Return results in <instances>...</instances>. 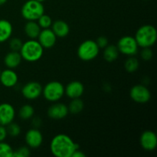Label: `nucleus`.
<instances>
[{"label": "nucleus", "mask_w": 157, "mask_h": 157, "mask_svg": "<svg viewBox=\"0 0 157 157\" xmlns=\"http://www.w3.org/2000/svg\"><path fill=\"white\" fill-rule=\"evenodd\" d=\"M78 149H79V145L64 133L54 136L50 143L51 153L56 157H71Z\"/></svg>", "instance_id": "obj_1"}, {"label": "nucleus", "mask_w": 157, "mask_h": 157, "mask_svg": "<svg viewBox=\"0 0 157 157\" xmlns=\"http://www.w3.org/2000/svg\"><path fill=\"white\" fill-rule=\"evenodd\" d=\"M22 59L29 62H35L41 58L44 54V48L38 41L30 39L22 44L19 51Z\"/></svg>", "instance_id": "obj_2"}, {"label": "nucleus", "mask_w": 157, "mask_h": 157, "mask_svg": "<svg viewBox=\"0 0 157 157\" xmlns=\"http://www.w3.org/2000/svg\"><path fill=\"white\" fill-rule=\"evenodd\" d=\"M134 38L139 47L142 48L152 47L157 39L156 28L151 25H144L137 29Z\"/></svg>", "instance_id": "obj_3"}, {"label": "nucleus", "mask_w": 157, "mask_h": 157, "mask_svg": "<svg viewBox=\"0 0 157 157\" xmlns=\"http://www.w3.org/2000/svg\"><path fill=\"white\" fill-rule=\"evenodd\" d=\"M44 12L42 2L37 0H28L23 4L21 9V15L27 21H37Z\"/></svg>", "instance_id": "obj_4"}, {"label": "nucleus", "mask_w": 157, "mask_h": 157, "mask_svg": "<svg viewBox=\"0 0 157 157\" xmlns=\"http://www.w3.org/2000/svg\"><path fill=\"white\" fill-rule=\"evenodd\" d=\"M42 94L48 101L57 102L64 95V87L59 81H50L42 88Z\"/></svg>", "instance_id": "obj_5"}, {"label": "nucleus", "mask_w": 157, "mask_h": 157, "mask_svg": "<svg viewBox=\"0 0 157 157\" xmlns=\"http://www.w3.org/2000/svg\"><path fill=\"white\" fill-rule=\"evenodd\" d=\"M100 48L94 40L83 41L78 48V56L81 61H90L95 59L99 55Z\"/></svg>", "instance_id": "obj_6"}, {"label": "nucleus", "mask_w": 157, "mask_h": 157, "mask_svg": "<svg viewBox=\"0 0 157 157\" xmlns=\"http://www.w3.org/2000/svg\"><path fill=\"white\" fill-rule=\"evenodd\" d=\"M117 47L120 53L127 56H134L137 54L139 46L134 37L126 35L120 38Z\"/></svg>", "instance_id": "obj_7"}, {"label": "nucleus", "mask_w": 157, "mask_h": 157, "mask_svg": "<svg viewBox=\"0 0 157 157\" xmlns=\"http://www.w3.org/2000/svg\"><path fill=\"white\" fill-rule=\"evenodd\" d=\"M130 97L137 104H146L151 98V93L145 85L136 84L130 89Z\"/></svg>", "instance_id": "obj_8"}, {"label": "nucleus", "mask_w": 157, "mask_h": 157, "mask_svg": "<svg viewBox=\"0 0 157 157\" xmlns=\"http://www.w3.org/2000/svg\"><path fill=\"white\" fill-rule=\"evenodd\" d=\"M42 86L37 81H30L21 88V94L28 100H35L42 94Z\"/></svg>", "instance_id": "obj_9"}, {"label": "nucleus", "mask_w": 157, "mask_h": 157, "mask_svg": "<svg viewBox=\"0 0 157 157\" xmlns=\"http://www.w3.org/2000/svg\"><path fill=\"white\" fill-rule=\"evenodd\" d=\"M140 143L144 150L153 151L157 147V136L152 130H145L143 132L140 138Z\"/></svg>", "instance_id": "obj_10"}, {"label": "nucleus", "mask_w": 157, "mask_h": 157, "mask_svg": "<svg viewBox=\"0 0 157 157\" xmlns=\"http://www.w3.org/2000/svg\"><path fill=\"white\" fill-rule=\"evenodd\" d=\"M25 140L28 147L32 149H37L42 144L43 136L39 130L34 127L26 132Z\"/></svg>", "instance_id": "obj_11"}, {"label": "nucleus", "mask_w": 157, "mask_h": 157, "mask_svg": "<svg viewBox=\"0 0 157 157\" xmlns=\"http://www.w3.org/2000/svg\"><path fill=\"white\" fill-rule=\"evenodd\" d=\"M15 117V110L13 106L9 103L0 104V125L6 127L13 122Z\"/></svg>", "instance_id": "obj_12"}, {"label": "nucleus", "mask_w": 157, "mask_h": 157, "mask_svg": "<svg viewBox=\"0 0 157 157\" xmlns=\"http://www.w3.org/2000/svg\"><path fill=\"white\" fill-rule=\"evenodd\" d=\"M38 42L44 48H52L55 46L57 41V36L51 29H44L41 30L38 36Z\"/></svg>", "instance_id": "obj_13"}, {"label": "nucleus", "mask_w": 157, "mask_h": 157, "mask_svg": "<svg viewBox=\"0 0 157 157\" xmlns=\"http://www.w3.org/2000/svg\"><path fill=\"white\" fill-rule=\"evenodd\" d=\"M68 107L62 103H55L50 106L48 110V115L51 119L61 120L68 114Z\"/></svg>", "instance_id": "obj_14"}, {"label": "nucleus", "mask_w": 157, "mask_h": 157, "mask_svg": "<svg viewBox=\"0 0 157 157\" xmlns=\"http://www.w3.org/2000/svg\"><path fill=\"white\" fill-rule=\"evenodd\" d=\"M84 92V84L78 81H71L64 88V94L71 99L79 98Z\"/></svg>", "instance_id": "obj_15"}, {"label": "nucleus", "mask_w": 157, "mask_h": 157, "mask_svg": "<svg viewBox=\"0 0 157 157\" xmlns=\"http://www.w3.org/2000/svg\"><path fill=\"white\" fill-rule=\"evenodd\" d=\"M18 81V77L16 72L13 69L7 68L6 70L1 71L0 73V82L6 87H13L17 84Z\"/></svg>", "instance_id": "obj_16"}, {"label": "nucleus", "mask_w": 157, "mask_h": 157, "mask_svg": "<svg viewBox=\"0 0 157 157\" xmlns=\"http://www.w3.org/2000/svg\"><path fill=\"white\" fill-rule=\"evenodd\" d=\"M52 30L57 36V38H64L67 36L70 32V28L63 20H56L55 21L52 22Z\"/></svg>", "instance_id": "obj_17"}, {"label": "nucleus", "mask_w": 157, "mask_h": 157, "mask_svg": "<svg viewBox=\"0 0 157 157\" xmlns=\"http://www.w3.org/2000/svg\"><path fill=\"white\" fill-rule=\"evenodd\" d=\"M21 60H22V58H21L19 52L12 51L5 56L4 63L8 68L14 69L18 67V65L21 64Z\"/></svg>", "instance_id": "obj_18"}, {"label": "nucleus", "mask_w": 157, "mask_h": 157, "mask_svg": "<svg viewBox=\"0 0 157 157\" xmlns=\"http://www.w3.org/2000/svg\"><path fill=\"white\" fill-rule=\"evenodd\" d=\"M13 32L12 23L6 19H0V43L8 41Z\"/></svg>", "instance_id": "obj_19"}, {"label": "nucleus", "mask_w": 157, "mask_h": 157, "mask_svg": "<svg viewBox=\"0 0 157 157\" xmlns=\"http://www.w3.org/2000/svg\"><path fill=\"white\" fill-rule=\"evenodd\" d=\"M25 33L31 39H35L38 38L41 29L35 21H28L24 28Z\"/></svg>", "instance_id": "obj_20"}, {"label": "nucleus", "mask_w": 157, "mask_h": 157, "mask_svg": "<svg viewBox=\"0 0 157 157\" xmlns=\"http://www.w3.org/2000/svg\"><path fill=\"white\" fill-rule=\"evenodd\" d=\"M104 49V58L107 62H113L119 57L120 52L117 46L113 44H108Z\"/></svg>", "instance_id": "obj_21"}, {"label": "nucleus", "mask_w": 157, "mask_h": 157, "mask_svg": "<svg viewBox=\"0 0 157 157\" xmlns=\"http://www.w3.org/2000/svg\"><path fill=\"white\" fill-rule=\"evenodd\" d=\"M84 107V102L81 99L79 98H75L72 99L71 101L70 104L67 107H68L69 113H71L72 114H78V113H81L83 110Z\"/></svg>", "instance_id": "obj_22"}, {"label": "nucleus", "mask_w": 157, "mask_h": 157, "mask_svg": "<svg viewBox=\"0 0 157 157\" xmlns=\"http://www.w3.org/2000/svg\"><path fill=\"white\" fill-rule=\"evenodd\" d=\"M35 110L34 107L30 104H25L22 107H21L19 111H18V116L21 120H29L34 116Z\"/></svg>", "instance_id": "obj_23"}, {"label": "nucleus", "mask_w": 157, "mask_h": 157, "mask_svg": "<svg viewBox=\"0 0 157 157\" xmlns=\"http://www.w3.org/2000/svg\"><path fill=\"white\" fill-rule=\"evenodd\" d=\"M140 62L135 57L130 56L128 59L126 60L124 63V68L128 73H133L139 68Z\"/></svg>", "instance_id": "obj_24"}, {"label": "nucleus", "mask_w": 157, "mask_h": 157, "mask_svg": "<svg viewBox=\"0 0 157 157\" xmlns=\"http://www.w3.org/2000/svg\"><path fill=\"white\" fill-rule=\"evenodd\" d=\"M13 149L7 143L2 141L0 142V157H12Z\"/></svg>", "instance_id": "obj_25"}, {"label": "nucleus", "mask_w": 157, "mask_h": 157, "mask_svg": "<svg viewBox=\"0 0 157 157\" xmlns=\"http://www.w3.org/2000/svg\"><path fill=\"white\" fill-rule=\"evenodd\" d=\"M6 127H6L7 133L9 136H12V137L18 136L21 133V127H20L18 124L12 122L9 124H8Z\"/></svg>", "instance_id": "obj_26"}, {"label": "nucleus", "mask_w": 157, "mask_h": 157, "mask_svg": "<svg viewBox=\"0 0 157 157\" xmlns=\"http://www.w3.org/2000/svg\"><path fill=\"white\" fill-rule=\"evenodd\" d=\"M37 21H38V24L39 25L41 29H48L52 25V18L48 15H45V14L41 15Z\"/></svg>", "instance_id": "obj_27"}, {"label": "nucleus", "mask_w": 157, "mask_h": 157, "mask_svg": "<svg viewBox=\"0 0 157 157\" xmlns=\"http://www.w3.org/2000/svg\"><path fill=\"white\" fill-rule=\"evenodd\" d=\"M22 41L18 38H14L9 41V48L14 52H19L22 46Z\"/></svg>", "instance_id": "obj_28"}, {"label": "nucleus", "mask_w": 157, "mask_h": 157, "mask_svg": "<svg viewBox=\"0 0 157 157\" xmlns=\"http://www.w3.org/2000/svg\"><path fill=\"white\" fill-rule=\"evenodd\" d=\"M30 155V150L28 147H21L13 152L12 157H28Z\"/></svg>", "instance_id": "obj_29"}, {"label": "nucleus", "mask_w": 157, "mask_h": 157, "mask_svg": "<svg viewBox=\"0 0 157 157\" xmlns=\"http://www.w3.org/2000/svg\"><path fill=\"white\" fill-rule=\"evenodd\" d=\"M141 58L144 59V61H150L153 58V51L150 48H144L143 51L141 52Z\"/></svg>", "instance_id": "obj_30"}, {"label": "nucleus", "mask_w": 157, "mask_h": 157, "mask_svg": "<svg viewBox=\"0 0 157 157\" xmlns=\"http://www.w3.org/2000/svg\"><path fill=\"white\" fill-rule=\"evenodd\" d=\"M96 41L97 44H98V46L99 47L100 49L104 48H106L109 44L108 39L104 36H100L99 38L97 39V41Z\"/></svg>", "instance_id": "obj_31"}, {"label": "nucleus", "mask_w": 157, "mask_h": 157, "mask_svg": "<svg viewBox=\"0 0 157 157\" xmlns=\"http://www.w3.org/2000/svg\"><path fill=\"white\" fill-rule=\"evenodd\" d=\"M7 130H6V127L5 126L0 125V142L4 141L6 140V136H7Z\"/></svg>", "instance_id": "obj_32"}, {"label": "nucleus", "mask_w": 157, "mask_h": 157, "mask_svg": "<svg viewBox=\"0 0 157 157\" xmlns=\"http://www.w3.org/2000/svg\"><path fill=\"white\" fill-rule=\"evenodd\" d=\"M32 124L35 128H38V127H39L40 125H41V120L38 117H34L33 119H32Z\"/></svg>", "instance_id": "obj_33"}, {"label": "nucleus", "mask_w": 157, "mask_h": 157, "mask_svg": "<svg viewBox=\"0 0 157 157\" xmlns=\"http://www.w3.org/2000/svg\"><path fill=\"white\" fill-rule=\"evenodd\" d=\"M86 155L83 153L82 151L78 149V150H75L73 153V154L71 155V157H85Z\"/></svg>", "instance_id": "obj_34"}, {"label": "nucleus", "mask_w": 157, "mask_h": 157, "mask_svg": "<svg viewBox=\"0 0 157 157\" xmlns=\"http://www.w3.org/2000/svg\"><path fill=\"white\" fill-rule=\"evenodd\" d=\"M8 0H0V6H3L4 4H6Z\"/></svg>", "instance_id": "obj_35"}, {"label": "nucleus", "mask_w": 157, "mask_h": 157, "mask_svg": "<svg viewBox=\"0 0 157 157\" xmlns=\"http://www.w3.org/2000/svg\"><path fill=\"white\" fill-rule=\"evenodd\" d=\"M37 1H39V2H42L46 1V0H37Z\"/></svg>", "instance_id": "obj_36"}, {"label": "nucleus", "mask_w": 157, "mask_h": 157, "mask_svg": "<svg viewBox=\"0 0 157 157\" xmlns=\"http://www.w3.org/2000/svg\"><path fill=\"white\" fill-rule=\"evenodd\" d=\"M0 73H1V69H0Z\"/></svg>", "instance_id": "obj_37"}]
</instances>
